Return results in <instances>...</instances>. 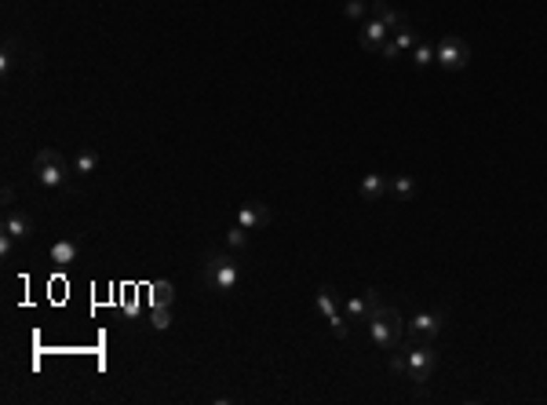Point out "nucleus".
Masks as SVG:
<instances>
[{"label": "nucleus", "mask_w": 547, "mask_h": 405, "mask_svg": "<svg viewBox=\"0 0 547 405\" xmlns=\"http://www.w3.org/2000/svg\"><path fill=\"white\" fill-rule=\"evenodd\" d=\"M205 282L212 292H234L241 282V267L227 252H208L205 256Z\"/></svg>", "instance_id": "obj_1"}, {"label": "nucleus", "mask_w": 547, "mask_h": 405, "mask_svg": "<svg viewBox=\"0 0 547 405\" xmlns=\"http://www.w3.org/2000/svg\"><path fill=\"white\" fill-rule=\"evenodd\" d=\"M34 175L41 186H48V190H58V186H66L70 183V165L66 158H62L58 150H41L37 158H34Z\"/></svg>", "instance_id": "obj_2"}, {"label": "nucleus", "mask_w": 547, "mask_h": 405, "mask_svg": "<svg viewBox=\"0 0 547 405\" xmlns=\"http://www.w3.org/2000/svg\"><path fill=\"white\" fill-rule=\"evenodd\" d=\"M402 351L409 358V372H405V376L412 384H427L431 372H434V365H438V351L431 344H402Z\"/></svg>", "instance_id": "obj_3"}, {"label": "nucleus", "mask_w": 547, "mask_h": 405, "mask_svg": "<svg viewBox=\"0 0 547 405\" xmlns=\"http://www.w3.org/2000/svg\"><path fill=\"white\" fill-rule=\"evenodd\" d=\"M434 48H438V66L449 70V73L464 70L467 62H471V44H467L464 37H456V34H445Z\"/></svg>", "instance_id": "obj_4"}, {"label": "nucleus", "mask_w": 547, "mask_h": 405, "mask_svg": "<svg viewBox=\"0 0 547 405\" xmlns=\"http://www.w3.org/2000/svg\"><path fill=\"white\" fill-rule=\"evenodd\" d=\"M445 329V310H434V314H416L409 322V332L402 344H431V339Z\"/></svg>", "instance_id": "obj_5"}, {"label": "nucleus", "mask_w": 547, "mask_h": 405, "mask_svg": "<svg viewBox=\"0 0 547 405\" xmlns=\"http://www.w3.org/2000/svg\"><path fill=\"white\" fill-rule=\"evenodd\" d=\"M358 41H362V48H365V51H376V55H379V48L391 41V29L383 26L379 19H365V22H362V29H358Z\"/></svg>", "instance_id": "obj_6"}, {"label": "nucleus", "mask_w": 547, "mask_h": 405, "mask_svg": "<svg viewBox=\"0 0 547 405\" xmlns=\"http://www.w3.org/2000/svg\"><path fill=\"white\" fill-rule=\"evenodd\" d=\"M270 220H274V215H270V208H267L263 201H248V205L237 208V223L248 227L252 234H255V230H263V227H270Z\"/></svg>", "instance_id": "obj_7"}, {"label": "nucleus", "mask_w": 547, "mask_h": 405, "mask_svg": "<svg viewBox=\"0 0 547 405\" xmlns=\"http://www.w3.org/2000/svg\"><path fill=\"white\" fill-rule=\"evenodd\" d=\"M369 19H379L383 26L391 29V37L398 34L402 26H409V19H405V15H398V11L387 4V0H369Z\"/></svg>", "instance_id": "obj_8"}, {"label": "nucleus", "mask_w": 547, "mask_h": 405, "mask_svg": "<svg viewBox=\"0 0 547 405\" xmlns=\"http://www.w3.org/2000/svg\"><path fill=\"white\" fill-rule=\"evenodd\" d=\"M362 198H365L369 205H376V201H383V198H391V179L379 175V172H369V175L362 179Z\"/></svg>", "instance_id": "obj_9"}, {"label": "nucleus", "mask_w": 547, "mask_h": 405, "mask_svg": "<svg viewBox=\"0 0 547 405\" xmlns=\"http://www.w3.org/2000/svg\"><path fill=\"white\" fill-rule=\"evenodd\" d=\"M4 230H11L19 241H29L34 237V220H29L22 208H8L4 212Z\"/></svg>", "instance_id": "obj_10"}, {"label": "nucleus", "mask_w": 547, "mask_h": 405, "mask_svg": "<svg viewBox=\"0 0 547 405\" xmlns=\"http://www.w3.org/2000/svg\"><path fill=\"white\" fill-rule=\"evenodd\" d=\"M416 194H420V186H416L412 175H394V179H391V198H394L398 205L416 201Z\"/></svg>", "instance_id": "obj_11"}, {"label": "nucleus", "mask_w": 547, "mask_h": 405, "mask_svg": "<svg viewBox=\"0 0 547 405\" xmlns=\"http://www.w3.org/2000/svg\"><path fill=\"white\" fill-rule=\"evenodd\" d=\"M77 252H81V245H77L73 237H62V241H55V245H51V263H58V267H70V263L77 260Z\"/></svg>", "instance_id": "obj_12"}, {"label": "nucleus", "mask_w": 547, "mask_h": 405, "mask_svg": "<svg viewBox=\"0 0 547 405\" xmlns=\"http://www.w3.org/2000/svg\"><path fill=\"white\" fill-rule=\"evenodd\" d=\"M150 303L153 307H172L175 303V285L172 282H153L150 285Z\"/></svg>", "instance_id": "obj_13"}, {"label": "nucleus", "mask_w": 547, "mask_h": 405, "mask_svg": "<svg viewBox=\"0 0 547 405\" xmlns=\"http://www.w3.org/2000/svg\"><path fill=\"white\" fill-rule=\"evenodd\" d=\"M409 55H412V62H416L420 70H427L431 62H438V48H434L431 41H416V48H412Z\"/></svg>", "instance_id": "obj_14"}, {"label": "nucleus", "mask_w": 547, "mask_h": 405, "mask_svg": "<svg viewBox=\"0 0 547 405\" xmlns=\"http://www.w3.org/2000/svg\"><path fill=\"white\" fill-rule=\"evenodd\" d=\"M15 62H19V41L15 37H4V51H0V73L11 77Z\"/></svg>", "instance_id": "obj_15"}, {"label": "nucleus", "mask_w": 547, "mask_h": 405, "mask_svg": "<svg viewBox=\"0 0 547 405\" xmlns=\"http://www.w3.org/2000/svg\"><path fill=\"white\" fill-rule=\"evenodd\" d=\"M95 168H99V153L95 150H81L77 158H73V172L84 179V175H95Z\"/></svg>", "instance_id": "obj_16"}, {"label": "nucleus", "mask_w": 547, "mask_h": 405, "mask_svg": "<svg viewBox=\"0 0 547 405\" xmlns=\"http://www.w3.org/2000/svg\"><path fill=\"white\" fill-rule=\"evenodd\" d=\"M317 310H321L325 318H336V314H339V310H336V289H332V285H321V289H317Z\"/></svg>", "instance_id": "obj_17"}, {"label": "nucleus", "mask_w": 547, "mask_h": 405, "mask_svg": "<svg viewBox=\"0 0 547 405\" xmlns=\"http://www.w3.org/2000/svg\"><path fill=\"white\" fill-rule=\"evenodd\" d=\"M347 318L350 322H369V296L365 292L354 296V299H347Z\"/></svg>", "instance_id": "obj_18"}, {"label": "nucleus", "mask_w": 547, "mask_h": 405, "mask_svg": "<svg viewBox=\"0 0 547 405\" xmlns=\"http://www.w3.org/2000/svg\"><path fill=\"white\" fill-rule=\"evenodd\" d=\"M248 227H241V223H234L230 230H227V248H234V252H245L248 248Z\"/></svg>", "instance_id": "obj_19"}, {"label": "nucleus", "mask_w": 547, "mask_h": 405, "mask_svg": "<svg viewBox=\"0 0 547 405\" xmlns=\"http://www.w3.org/2000/svg\"><path fill=\"white\" fill-rule=\"evenodd\" d=\"M416 41H420V34H416V29H409V26H402L398 34H394V44H398L402 55H409V51L416 48Z\"/></svg>", "instance_id": "obj_20"}, {"label": "nucleus", "mask_w": 547, "mask_h": 405, "mask_svg": "<svg viewBox=\"0 0 547 405\" xmlns=\"http://www.w3.org/2000/svg\"><path fill=\"white\" fill-rule=\"evenodd\" d=\"M150 325H153L157 332L172 329V307H153V310H150Z\"/></svg>", "instance_id": "obj_21"}, {"label": "nucleus", "mask_w": 547, "mask_h": 405, "mask_svg": "<svg viewBox=\"0 0 547 405\" xmlns=\"http://www.w3.org/2000/svg\"><path fill=\"white\" fill-rule=\"evenodd\" d=\"M343 15H347V19H365V15H369V0H347V4H343Z\"/></svg>", "instance_id": "obj_22"}, {"label": "nucleus", "mask_w": 547, "mask_h": 405, "mask_svg": "<svg viewBox=\"0 0 547 405\" xmlns=\"http://www.w3.org/2000/svg\"><path fill=\"white\" fill-rule=\"evenodd\" d=\"M15 234L11 230H0V256H4V260H11V252H15Z\"/></svg>", "instance_id": "obj_23"}, {"label": "nucleus", "mask_w": 547, "mask_h": 405, "mask_svg": "<svg viewBox=\"0 0 547 405\" xmlns=\"http://www.w3.org/2000/svg\"><path fill=\"white\" fill-rule=\"evenodd\" d=\"M350 318H343V314H336V318H329V325H332V332H336V339H347L350 336V325H347Z\"/></svg>", "instance_id": "obj_24"}, {"label": "nucleus", "mask_w": 547, "mask_h": 405, "mask_svg": "<svg viewBox=\"0 0 547 405\" xmlns=\"http://www.w3.org/2000/svg\"><path fill=\"white\" fill-rule=\"evenodd\" d=\"M379 55H383V58H398V55H402V51H398V44H394V37L379 48Z\"/></svg>", "instance_id": "obj_25"}, {"label": "nucleus", "mask_w": 547, "mask_h": 405, "mask_svg": "<svg viewBox=\"0 0 547 405\" xmlns=\"http://www.w3.org/2000/svg\"><path fill=\"white\" fill-rule=\"evenodd\" d=\"M4 205L15 208V186H11V183H4Z\"/></svg>", "instance_id": "obj_26"}]
</instances>
